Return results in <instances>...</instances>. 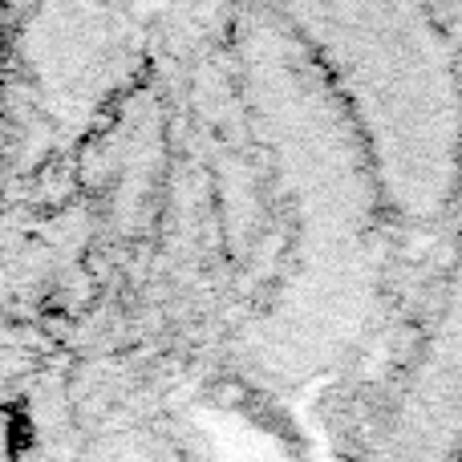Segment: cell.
<instances>
[{"label":"cell","mask_w":462,"mask_h":462,"mask_svg":"<svg viewBox=\"0 0 462 462\" xmlns=\"http://www.w3.org/2000/svg\"><path fill=\"white\" fill-rule=\"evenodd\" d=\"M385 272L361 146L320 81L154 8L143 81L78 159L0 211V296L37 406L216 402L349 345Z\"/></svg>","instance_id":"1"},{"label":"cell","mask_w":462,"mask_h":462,"mask_svg":"<svg viewBox=\"0 0 462 462\" xmlns=\"http://www.w3.org/2000/svg\"><path fill=\"white\" fill-rule=\"evenodd\" d=\"M284 13L341 97L390 227L393 317L369 374L414 320L462 203V5L337 0Z\"/></svg>","instance_id":"2"},{"label":"cell","mask_w":462,"mask_h":462,"mask_svg":"<svg viewBox=\"0 0 462 462\" xmlns=\"http://www.w3.org/2000/svg\"><path fill=\"white\" fill-rule=\"evenodd\" d=\"M154 8L16 5L0 53V211L45 191L143 81Z\"/></svg>","instance_id":"3"},{"label":"cell","mask_w":462,"mask_h":462,"mask_svg":"<svg viewBox=\"0 0 462 462\" xmlns=\"http://www.w3.org/2000/svg\"><path fill=\"white\" fill-rule=\"evenodd\" d=\"M317 418L341 462H462V203L402 341Z\"/></svg>","instance_id":"4"},{"label":"cell","mask_w":462,"mask_h":462,"mask_svg":"<svg viewBox=\"0 0 462 462\" xmlns=\"http://www.w3.org/2000/svg\"><path fill=\"white\" fill-rule=\"evenodd\" d=\"M8 430H24V439L0 462H203L179 402H126L86 414L21 406L8 414Z\"/></svg>","instance_id":"5"},{"label":"cell","mask_w":462,"mask_h":462,"mask_svg":"<svg viewBox=\"0 0 462 462\" xmlns=\"http://www.w3.org/2000/svg\"><path fill=\"white\" fill-rule=\"evenodd\" d=\"M13 349H21L16 345V333H13V325H8V312H5V296H0V439H5V422H8V398H13V357L16 353Z\"/></svg>","instance_id":"6"},{"label":"cell","mask_w":462,"mask_h":462,"mask_svg":"<svg viewBox=\"0 0 462 462\" xmlns=\"http://www.w3.org/2000/svg\"><path fill=\"white\" fill-rule=\"evenodd\" d=\"M13 8L16 5H0V53H5V37H8V24H13Z\"/></svg>","instance_id":"7"}]
</instances>
